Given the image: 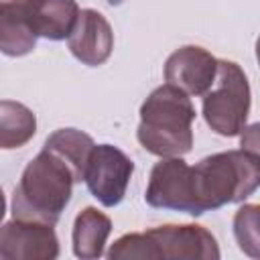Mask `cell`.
Listing matches in <instances>:
<instances>
[{
	"mask_svg": "<svg viewBox=\"0 0 260 260\" xmlns=\"http://www.w3.org/2000/svg\"><path fill=\"white\" fill-rule=\"evenodd\" d=\"M59 256V238L53 223L12 217L0 230L2 260H55Z\"/></svg>",
	"mask_w": 260,
	"mask_h": 260,
	"instance_id": "8",
	"label": "cell"
},
{
	"mask_svg": "<svg viewBox=\"0 0 260 260\" xmlns=\"http://www.w3.org/2000/svg\"><path fill=\"white\" fill-rule=\"evenodd\" d=\"M39 0H0V51L24 57L37 45L35 12Z\"/></svg>",
	"mask_w": 260,
	"mask_h": 260,
	"instance_id": "11",
	"label": "cell"
},
{
	"mask_svg": "<svg viewBox=\"0 0 260 260\" xmlns=\"http://www.w3.org/2000/svg\"><path fill=\"white\" fill-rule=\"evenodd\" d=\"M238 248L250 256L260 258V203H244L232 219Z\"/></svg>",
	"mask_w": 260,
	"mask_h": 260,
	"instance_id": "16",
	"label": "cell"
},
{
	"mask_svg": "<svg viewBox=\"0 0 260 260\" xmlns=\"http://www.w3.org/2000/svg\"><path fill=\"white\" fill-rule=\"evenodd\" d=\"M71 55L87 67L104 65L114 49V30L108 18L93 10L83 8L67 39Z\"/></svg>",
	"mask_w": 260,
	"mask_h": 260,
	"instance_id": "10",
	"label": "cell"
},
{
	"mask_svg": "<svg viewBox=\"0 0 260 260\" xmlns=\"http://www.w3.org/2000/svg\"><path fill=\"white\" fill-rule=\"evenodd\" d=\"M75 183L73 169L57 152L43 146L28 160L14 187L10 203L12 217L55 225L71 199Z\"/></svg>",
	"mask_w": 260,
	"mask_h": 260,
	"instance_id": "1",
	"label": "cell"
},
{
	"mask_svg": "<svg viewBox=\"0 0 260 260\" xmlns=\"http://www.w3.org/2000/svg\"><path fill=\"white\" fill-rule=\"evenodd\" d=\"M195 108L189 93L162 83L140 106L136 138L142 148L156 156H183L193 148Z\"/></svg>",
	"mask_w": 260,
	"mask_h": 260,
	"instance_id": "2",
	"label": "cell"
},
{
	"mask_svg": "<svg viewBox=\"0 0 260 260\" xmlns=\"http://www.w3.org/2000/svg\"><path fill=\"white\" fill-rule=\"evenodd\" d=\"M79 12L75 0H39L35 12L37 35L49 41L69 39Z\"/></svg>",
	"mask_w": 260,
	"mask_h": 260,
	"instance_id": "13",
	"label": "cell"
},
{
	"mask_svg": "<svg viewBox=\"0 0 260 260\" xmlns=\"http://www.w3.org/2000/svg\"><path fill=\"white\" fill-rule=\"evenodd\" d=\"M191 171L197 215L240 203L260 187V160L244 148L209 154Z\"/></svg>",
	"mask_w": 260,
	"mask_h": 260,
	"instance_id": "3",
	"label": "cell"
},
{
	"mask_svg": "<svg viewBox=\"0 0 260 260\" xmlns=\"http://www.w3.org/2000/svg\"><path fill=\"white\" fill-rule=\"evenodd\" d=\"M144 201L156 209H173L197 215L193 197V171L183 160V156H162L150 169Z\"/></svg>",
	"mask_w": 260,
	"mask_h": 260,
	"instance_id": "7",
	"label": "cell"
},
{
	"mask_svg": "<svg viewBox=\"0 0 260 260\" xmlns=\"http://www.w3.org/2000/svg\"><path fill=\"white\" fill-rule=\"evenodd\" d=\"M132 173L134 162L124 150L114 144H95L89 154L83 181L89 193L104 207H116L126 195Z\"/></svg>",
	"mask_w": 260,
	"mask_h": 260,
	"instance_id": "6",
	"label": "cell"
},
{
	"mask_svg": "<svg viewBox=\"0 0 260 260\" xmlns=\"http://www.w3.org/2000/svg\"><path fill=\"white\" fill-rule=\"evenodd\" d=\"M43 146L57 152L73 169V173L77 177V183L83 181L89 154L95 146V142L89 134H85L83 130H77V128H59V130H55L53 134L47 136Z\"/></svg>",
	"mask_w": 260,
	"mask_h": 260,
	"instance_id": "14",
	"label": "cell"
},
{
	"mask_svg": "<svg viewBox=\"0 0 260 260\" xmlns=\"http://www.w3.org/2000/svg\"><path fill=\"white\" fill-rule=\"evenodd\" d=\"M256 61H258V65H260V37H258V41H256Z\"/></svg>",
	"mask_w": 260,
	"mask_h": 260,
	"instance_id": "18",
	"label": "cell"
},
{
	"mask_svg": "<svg viewBox=\"0 0 260 260\" xmlns=\"http://www.w3.org/2000/svg\"><path fill=\"white\" fill-rule=\"evenodd\" d=\"M240 146L260 160V122L246 126L240 134Z\"/></svg>",
	"mask_w": 260,
	"mask_h": 260,
	"instance_id": "17",
	"label": "cell"
},
{
	"mask_svg": "<svg viewBox=\"0 0 260 260\" xmlns=\"http://www.w3.org/2000/svg\"><path fill=\"white\" fill-rule=\"evenodd\" d=\"M252 91L244 69L228 59L217 61L213 85L203 95V118L219 136H240L248 126Z\"/></svg>",
	"mask_w": 260,
	"mask_h": 260,
	"instance_id": "5",
	"label": "cell"
},
{
	"mask_svg": "<svg viewBox=\"0 0 260 260\" xmlns=\"http://www.w3.org/2000/svg\"><path fill=\"white\" fill-rule=\"evenodd\" d=\"M112 234V219L98 207H85L75 215L71 242L73 254L81 260H95L104 256L106 242Z\"/></svg>",
	"mask_w": 260,
	"mask_h": 260,
	"instance_id": "12",
	"label": "cell"
},
{
	"mask_svg": "<svg viewBox=\"0 0 260 260\" xmlns=\"http://www.w3.org/2000/svg\"><path fill=\"white\" fill-rule=\"evenodd\" d=\"M110 260H217L215 236L197 223H165L120 236L106 254Z\"/></svg>",
	"mask_w": 260,
	"mask_h": 260,
	"instance_id": "4",
	"label": "cell"
},
{
	"mask_svg": "<svg viewBox=\"0 0 260 260\" xmlns=\"http://www.w3.org/2000/svg\"><path fill=\"white\" fill-rule=\"evenodd\" d=\"M37 132V116L14 100L0 102V146L4 150L24 146Z\"/></svg>",
	"mask_w": 260,
	"mask_h": 260,
	"instance_id": "15",
	"label": "cell"
},
{
	"mask_svg": "<svg viewBox=\"0 0 260 260\" xmlns=\"http://www.w3.org/2000/svg\"><path fill=\"white\" fill-rule=\"evenodd\" d=\"M217 61L199 45H185L165 61V81L189 95H205L217 75Z\"/></svg>",
	"mask_w": 260,
	"mask_h": 260,
	"instance_id": "9",
	"label": "cell"
}]
</instances>
